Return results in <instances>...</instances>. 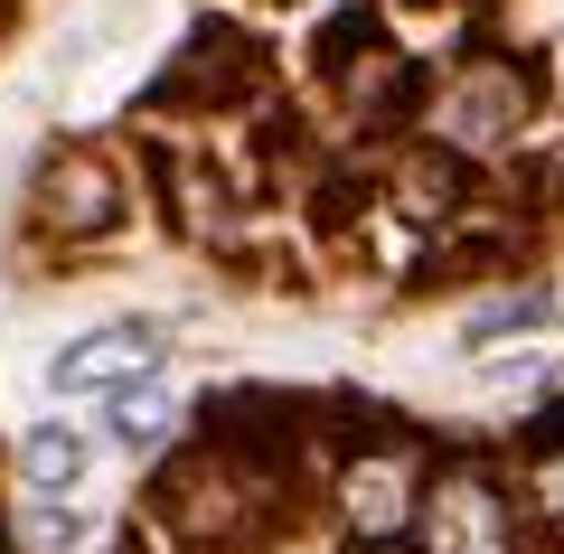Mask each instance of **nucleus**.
Listing matches in <instances>:
<instances>
[{"label":"nucleus","mask_w":564,"mask_h":554,"mask_svg":"<svg viewBox=\"0 0 564 554\" xmlns=\"http://www.w3.org/2000/svg\"><path fill=\"white\" fill-rule=\"evenodd\" d=\"M292 498H302V479L282 460L198 433V442H170L141 517H151V545L170 554H263L292 526Z\"/></svg>","instance_id":"1"},{"label":"nucleus","mask_w":564,"mask_h":554,"mask_svg":"<svg viewBox=\"0 0 564 554\" xmlns=\"http://www.w3.org/2000/svg\"><path fill=\"white\" fill-rule=\"evenodd\" d=\"M423 479H433V442H414V433H339L329 460H321V479H311V498H321L329 535H339L348 554H404L414 508H423Z\"/></svg>","instance_id":"2"},{"label":"nucleus","mask_w":564,"mask_h":554,"mask_svg":"<svg viewBox=\"0 0 564 554\" xmlns=\"http://www.w3.org/2000/svg\"><path fill=\"white\" fill-rule=\"evenodd\" d=\"M536 526L518 508V479L489 452H433V479H423V508L404 554H527Z\"/></svg>","instance_id":"3"},{"label":"nucleus","mask_w":564,"mask_h":554,"mask_svg":"<svg viewBox=\"0 0 564 554\" xmlns=\"http://www.w3.org/2000/svg\"><path fill=\"white\" fill-rule=\"evenodd\" d=\"M536 122V66L499 57V47H470V57L443 66V85H423V132L462 160H508Z\"/></svg>","instance_id":"4"},{"label":"nucleus","mask_w":564,"mask_h":554,"mask_svg":"<svg viewBox=\"0 0 564 554\" xmlns=\"http://www.w3.org/2000/svg\"><path fill=\"white\" fill-rule=\"evenodd\" d=\"M122 217H132V170H122V151H104V141H57V151L39 160V178H29V236L39 245L85 254V245L122 236Z\"/></svg>","instance_id":"5"},{"label":"nucleus","mask_w":564,"mask_h":554,"mask_svg":"<svg viewBox=\"0 0 564 554\" xmlns=\"http://www.w3.org/2000/svg\"><path fill=\"white\" fill-rule=\"evenodd\" d=\"M141 377H161V329L151 319H104V329L66 338L47 357V395H66V404H104V395H122Z\"/></svg>","instance_id":"6"},{"label":"nucleus","mask_w":564,"mask_h":554,"mask_svg":"<svg viewBox=\"0 0 564 554\" xmlns=\"http://www.w3.org/2000/svg\"><path fill=\"white\" fill-rule=\"evenodd\" d=\"M508 479H518L527 526H536L545 545H564V404H555V414H536V423L518 433V460H508Z\"/></svg>","instance_id":"7"},{"label":"nucleus","mask_w":564,"mask_h":554,"mask_svg":"<svg viewBox=\"0 0 564 554\" xmlns=\"http://www.w3.org/2000/svg\"><path fill=\"white\" fill-rule=\"evenodd\" d=\"M85 470H95V442H85L76 423H29V433L10 442V479H20V498H76Z\"/></svg>","instance_id":"8"},{"label":"nucleus","mask_w":564,"mask_h":554,"mask_svg":"<svg viewBox=\"0 0 564 554\" xmlns=\"http://www.w3.org/2000/svg\"><path fill=\"white\" fill-rule=\"evenodd\" d=\"M180 395H170V377H141V385H122V395H104V433L122 442V452H170L180 442Z\"/></svg>","instance_id":"9"},{"label":"nucleus","mask_w":564,"mask_h":554,"mask_svg":"<svg viewBox=\"0 0 564 554\" xmlns=\"http://www.w3.org/2000/svg\"><path fill=\"white\" fill-rule=\"evenodd\" d=\"M10 545H20V554H104L113 526L85 517L76 498H29V517H10Z\"/></svg>","instance_id":"10"},{"label":"nucleus","mask_w":564,"mask_h":554,"mask_svg":"<svg viewBox=\"0 0 564 554\" xmlns=\"http://www.w3.org/2000/svg\"><path fill=\"white\" fill-rule=\"evenodd\" d=\"M545 319H555V301L545 292H518V301H480V311H470V348H499V338H518V329H545Z\"/></svg>","instance_id":"11"},{"label":"nucleus","mask_w":564,"mask_h":554,"mask_svg":"<svg viewBox=\"0 0 564 554\" xmlns=\"http://www.w3.org/2000/svg\"><path fill=\"white\" fill-rule=\"evenodd\" d=\"M104 554H170V545H151V535H141V545H132V535H113V545H104Z\"/></svg>","instance_id":"12"},{"label":"nucleus","mask_w":564,"mask_h":554,"mask_svg":"<svg viewBox=\"0 0 564 554\" xmlns=\"http://www.w3.org/2000/svg\"><path fill=\"white\" fill-rule=\"evenodd\" d=\"M0 554H20V545H0Z\"/></svg>","instance_id":"13"}]
</instances>
